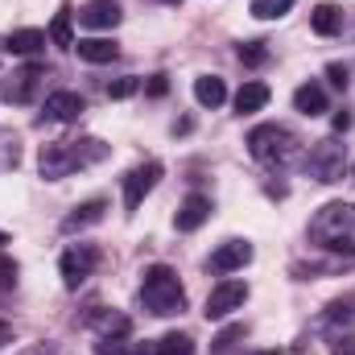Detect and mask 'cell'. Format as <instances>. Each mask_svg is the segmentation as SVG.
Segmentation results:
<instances>
[{
    "label": "cell",
    "instance_id": "1",
    "mask_svg": "<svg viewBox=\"0 0 355 355\" xmlns=\"http://www.w3.org/2000/svg\"><path fill=\"white\" fill-rule=\"evenodd\" d=\"M112 153V145H103L99 137H79V141H54L42 149L37 157V170L46 182H58V178H71L75 170H87V166H99L103 157Z\"/></svg>",
    "mask_w": 355,
    "mask_h": 355
},
{
    "label": "cell",
    "instance_id": "2",
    "mask_svg": "<svg viewBox=\"0 0 355 355\" xmlns=\"http://www.w3.org/2000/svg\"><path fill=\"white\" fill-rule=\"evenodd\" d=\"M310 240L327 252H339L343 265H355V202H327L310 219Z\"/></svg>",
    "mask_w": 355,
    "mask_h": 355
},
{
    "label": "cell",
    "instance_id": "3",
    "mask_svg": "<svg viewBox=\"0 0 355 355\" xmlns=\"http://www.w3.org/2000/svg\"><path fill=\"white\" fill-rule=\"evenodd\" d=\"M248 153L268 170H289V166L302 162V141L285 124H261V128L248 132Z\"/></svg>",
    "mask_w": 355,
    "mask_h": 355
},
{
    "label": "cell",
    "instance_id": "4",
    "mask_svg": "<svg viewBox=\"0 0 355 355\" xmlns=\"http://www.w3.org/2000/svg\"><path fill=\"white\" fill-rule=\"evenodd\" d=\"M141 306L157 318H170L186 310V289L178 281V272L170 265H153L145 268V281H141Z\"/></svg>",
    "mask_w": 355,
    "mask_h": 355
},
{
    "label": "cell",
    "instance_id": "5",
    "mask_svg": "<svg viewBox=\"0 0 355 355\" xmlns=\"http://www.w3.org/2000/svg\"><path fill=\"white\" fill-rule=\"evenodd\" d=\"M306 170H310V178H318V182H339L343 170H347V149H343L335 137H327V141H318V145L310 149Z\"/></svg>",
    "mask_w": 355,
    "mask_h": 355
},
{
    "label": "cell",
    "instance_id": "6",
    "mask_svg": "<svg viewBox=\"0 0 355 355\" xmlns=\"http://www.w3.org/2000/svg\"><path fill=\"white\" fill-rule=\"evenodd\" d=\"M95 265H99V248H95V244H75V248H67L62 261H58L62 285H67V289H79L91 272H95Z\"/></svg>",
    "mask_w": 355,
    "mask_h": 355
},
{
    "label": "cell",
    "instance_id": "7",
    "mask_svg": "<svg viewBox=\"0 0 355 355\" xmlns=\"http://www.w3.org/2000/svg\"><path fill=\"white\" fill-rule=\"evenodd\" d=\"M244 302H248V285H244V281H219V285L211 289L202 314H207V318H227V314L244 310Z\"/></svg>",
    "mask_w": 355,
    "mask_h": 355
},
{
    "label": "cell",
    "instance_id": "8",
    "mask_svg": "<svg viewBox=\"0 0 355 355\" xmlns=\"http://www.w3.org/2000/svg\"><path fill=\"white\" fill-rule=\"evenodd\" d=\"M157 178H162V162H145V166L128 170L124 174V211H137L141 198L157 186Z\"/></svg>",
    "mask_w": 355,
    "mask_h": 355
},
{
    "label": "cell",
    "instance_id": "9",
    "mask_svg": "<svg viewBox=\"0 0 355 355\" xmlns=\"http://www.w3.org/2000/svg\"><path fill=\"white\" fill-rule=\"evenodd\" d=\"M37 87H42V67L29 62V67L12 71V75L4 79V99H12V103H29V99L37 95Z\"/></svg>",
    "mask_w": 355,
    "mask_h": 355
},
{
    "label": "cell",
    "instance_id": "10",
    "mask_svg": "<svg viewBox=\"0 0 355 355\" xmlns=\"http://www.w3.org/2000/svg\"><path fill=\"white\" fill-rule=\"evenodd\" d=\"M248 261H252V244H248V240H227V244H219V248L211 252L207 268H211V272H236V268H244Z\"/></svg>",
    "mask_w": 355,
    "mask_h": 355
},
{
    "label": "cell",
    "instance_id": "11",
    "mask_svg": "<svg viewBox=\"0 0 355 355\" xmlns=\"http://www.w3.org/2000/svg\"><path fill=\"white\" fill-rule=\"evenodd\" d=\"M87 112V99L79 91H54L46 95V120H58V124H71Z\"/></svg>",
    "mask_w": 355,
    "mask_h": 355
},
{
    "label": "cell",
    "instance_id": "12",
    "mask_svg": "<svg viewBox=\"0 0 355 355\" xmlns=\"http://www.w3.org/2000/svg\"><path fill=\"white\" fill-rule=\"evenodd\" d=\"M207 219H211V198H207V194H190V198L178 207L174 227H178V232H198Z\"/></svg>",
    "mask_w": 355,
    "mask_h": 355
},
{
    "label": "cell",
    "instance_id": "13",
    "mask_svg": "<svg viewBox=\"0 0 355 355\" xmlns=\"http://www.w3.org/2000/svg\"><path fill=\"white\" fill-rule=\"evenodd\" d=\"M79 25H87V29H112V25H120V4L116 0H87L79 8Z\"/></svg>",
    "mask_w": 355,
    "mask_h": 355
},
{
    "label": "cell",
    "instance_id": "14",
    "mask_svg": "<svg viewBox=\"0 0 355 355\" xmlns=\"http://www.w3.org/2000/svg\"><path fill=\"white\" fill-rule=\"evenodd\" d=\"M103 215H107V202L103 198H91V202H79L67 219H62V232L67 236H75V232H83V227H95V223H103Z\"/></svg>",
    "mask_w": 355,
    "mask_h": 355
},
{
    "label": "cell",
    "instance_id": "15",
    "mask_svg": "<svg viewBox=\"0 0 355 355\" xmlns=\"http://www.w3.org/2000/svg\"><path fill=\"white\" fill-rule=\"evenodd\" d=\"M87 327L103 331V339H124V335L132 331V322H128L124 314H116V310H103V306H95V310L87 314Z\"/></svg>",
    "mask_w": 355,
    "mask_h": 355
},
{
    "label": "cell",
    "instance_id": "16",
    "mask_svg": "<svg viewBox=\"0 0 355 355\" xmlns=\"http://www.w3.org/2000/svg\"><path fill=\"white\" fill-rule=\"evenodd\" d=\"M293 107L302 112V116H322L327 112V87L322 83H302V87L293 91Z\"/></svg>",
    "mask_w": 355,
    "mask_h": 355
},
{
    "label": "cell",
    "instance_id": "17",
    "mask_svg": "<svg viewBox=\"0 0 355 355\" xmlns=\"http://www.w3.org/2000/svg\"><path fill=\"white\" fill-rule=\"evenodd\" d=\"M310 29L322 33V37H335V33L343 29V8H339V4H314V12H310Z\"/></svg>",
    "mask_w": 355,
    "mask_h": 355
},
{
    "label": "cell",
    "instance_id": "18",
    "mask_svg": "<svg viewBox=\"0 0 355 355\" xmlns=\"http://www.w3.org/2000/svg\"><path fill=\"white\" fill-rule=\"evenodd\" d=\"M46 42H50V33H42V29H17L8 37V50L21 54V58H37L46 50Z\"/></svg>",
    "mask_w": 355,
    "mask_h": 355
},
{
    "label": "cell",
    "instance_id": "19",
    "mask_svg": "<svg viewBox=\"0 0 355 355\" xmlns=\"http://www.w3.org/2000/svg\"><path fill=\"white\" fill-rule=\"evenodd\" d=\"M75 50H79V58L91 62V67H99V62H112L120 50H116V42H107V37H83V42H75Z\"/></svg>",
    "mask_w": 355,
    "mask_h": 355
},
{
    "label": "cell",
    "instance_id": "20",
    "mask_svg": "<svg viewBox=\"0 0 355 355\" xmlns=\"http://www.w3.org/2000/svg\"><path fill=\"white\" fill-rule=\"evenodd\" d=\"M265 103H268V87L265 83H257V79L236 91V112H240V116H252V112H261Z\"/></svg>",
    "mask_w": 355,
    "mask_h": 355
},
{
    "label": "cell",
    "instance_id": "21",
    "mask_svg": "<svg viewBox=\"0 0 355 355\" xmlns=\"http://www.w3.org/2000/svg\"><path fill=\"white\" fill-rule=\"evenodd\" d=\"M194 99H198L202 107H219V103L227 99L223 79H219V75H202V79H194Z\"/></svg>",
    "mask_w": 355,
    "mask_h": 355
},
{
    "label": "cell",
    "instance_id": "22",
    "mask_svg": "<svg viewBox=\"0 0 355 355\" xmlns=\"http://www.w3.org/2000/svg\"><path fill=\"white\" fill-rule=\"evenodd\" d=\"M153 355H194V339L182 335V331H170L153 343Z\"/></svg>",
    "mask_w": 355,
    "mask_h": 355
},
{
    "label": "cell",
    "instance_id": "23",
    "mask_svg": "<svg viewBox=\"0 0 355 355\" xmlns=\"http://www.w3.org/2000/svg\"><path fill=\"white\" fill-rule=\"evenodd\" d=\"M50 42L54 46H62V50H75V33H71V8L62 4L58 8V17L50 21Z\"/></svg>",
    "mask_w": 355,
    "mask_h": 355
},
{
    "label": "cell",
    "instance_id": "24",
    "mask_svg": "<svg viewBox=\"0 0 355 355\" xmlns=\"http://www.w3.org/2000/svg\"><path fill=\"white\" fill-rule=\"evenodd\" d=\"M244 335H248V331H244V322H232L227 331H219V335H215V343H211V355H232V352H236V343H240Z\"/></svg>",
    "mask_w": 355,
    "mask_h": 355
},
{
    "label": "cell",
    "instance_id": "25",
    "mask_svg": "<svg viewBox=\"0 0 355 355\" xmlns=\"http://www.w3.org/2000/svg\"><path fill=\"white\" fill-rule=\"evenodd\" d=\"M17 162H21V141L0 128V170H17Z\"/></svg>",
    "mask_w": 355,
    "mask_h": 355
},
{
    "label": "cell",
    "instance_id": "26",
    "mask_svg": "<svg viewBox=\"0 0 355 355\" xmlns=\"http://www.w3.org/2000/svg\"><path fill=\"white\" fill-rule=\"evenodd\" d=\"M289 8H293V0H252V17H261V21H277Z\"/></svg>",
    "mask_w": 355,
    "mask_h": 355
},
{
    "label": "cell",
    "instance_id": "27",
    "mask_svg": "<svg viewBox=\"0 0 355 355\" xmlns=\"http://www.w3.org/2000/svg\"><path fill=\"white\" fill-rule=\"evenodd\" d=\"M327 322H331V327H339V322L347 327V322H355V297L331 302V306H327Z\"/></svg>",
    "mask_w": 355,
    "mask_h": 355
},
{
    "label": "cell",
    "instance_id": "28",
    "mask_svg": "<svg viewBox=\"0 0 355 355\" xmlns=\"http://www.w3.org/2000/svg\"><path fill=\"white\" fill-rule=\"evenodd\" d=\"M236 54H240V62H244V67H265V62H268L265 42H244V46H240Z\"/></svg>",
    "mask_w": 355,
    "mask_h": 355
},
{
    "label": "cell",
    "instance_id": "29",
    "mask_svg": "<svg viewBox=\"0 0 355 355\" xmlns=\"http://www.w3.org/2000/svg\"><path fill=\"white\" fill-rule=\"evenodd\" d=\"M141 91V79H132V75H124V79H116V83H107V99H128V95H137Z\"/></svg>",
    "mask_w": 355,
    "mask_h": 355
},
{
    "label": "cell",
    "instance_id": "30",
    "mask_svg": "<svg viewBox=\"0 0 355 355\" xmlns=\"http://www.w3.org/2000/svg\"><path fill=\"white\" fill-rule=\"evenodd\" d=\"M12 289H17V261L0 257V297H4V293H12Z\"/></svg>",
    "mask_w": 355,
    "mask_h": 355
},
{
    "label": "cell",
    "instance_id": "31",
    "mask_svg": "<svg viewBox=\"0 0 355 355\" xmlns=\"http://www.w3.org/2000/svg\"><path fill=\"white\" fill-rule=\"evenodd\" d=\"M327 79H331V87H339V91H347V83H352L343 62H331V67H327Z\"/></svg>",
    "mask_w": 355,
    "mask_h": 355
},
{
    "label": "cell",
    "instance_id": "32",
    "mask_svg": "<svg viewBox=\"0 0 355 355\" xmlns=\"http://www.w3.org/2000/svg\"><path fill=\"white\" fill-rule=\"evenodd\" d=\"M331 355H355V335H335Z\"/></svg>",
    "mask_w": 355,
    "mask_h": 355
},
{
    "label": "cell",
    "instance_id": "33",
    "mask_svg": "<svg viewBox=\"0 0 355 355\" xmlns=\"http://www.w3.org/2000/svg\"><path fill=\"white\" fill-rule=\"evenodd\" d=\"M166 91H170L166 75H153V79H149V95H166Z\"/></svg>",
    "mask_w": 355,
    "mask_h": 355
},
{
    "label": "cell",
    "instance_id": "34",
    "mask_svg": "<svg viewBox=\"0 0 355 355\" xmlns=\"http://www.w3.org/2000/svg\"><path fill=\"white\" fill-rule=\"evenodd\" d=\"M352 128V116L347 112H335V132H347Z\"/></svg>",
    "mask_w": 355,
    "mask_h": 355
},
{
    "label": "cell",
    "instance_id": "35",
    "mask_svg": "<svg viewBox=\"0 0 355 355\" xmlns=\"http://www.w3.org/2000/svg\"><path fill=\"white\" fill-rule=\"evenodd\" d=\"M4 343H12V327H8V322H0V347H4Z\"/></svg>",
    "mask_w": 355,
    "mask_h": 355
},
{
    "label": "cell",
    "instance_id": "36",
    "mask_svg": "<svg viewBox=\"0 0 355 355\" xmlns=\"http://www.w3.org/2000/svg\"><path fill=\"white\" fill-rule=\"evenodd\" d=\"M17 355H50V347H42V343H37V347H25V352H17Z\"/></svg>",
    "mask_w": 355,
    "mask_h": 355
},
{
    "label": "cell",
    "instance_id": "37",
    "mask_svg": "<svg viewBox=\"0 0 355 355\" xmlns=\"http://www.w3.org/2000/svg\"><path fill=\"white\" fill-rule=\"evenodd\" d=\"M166 4H182V0H166Z\"/></svg>",
    "mask_w": 355,
    "mask_h": 355
},
{
    "label": "cell",
    "instance_id": "38",
    "mask_svg": "<svg viewBox=\"0 0 355 355\" xmlns=\"http://www.w3.org/2000/svg\"><path fill=\"white\" fill-rule=\"evenodd\" d=\"M352 182H355V166H352Z\"/></svg>",
    "mask_w": 355,
    "mask_h": 355
},
{
    "label": "cell",
    "instance_id": "39",
    "mask_svg": "<svg viewBox=\"0 0 355 355\" xmlns=\"http://www.w3.org/2000/svg\"><path fill=\"white\" fill-rule=\"evenodd\" d=\"M265 355H272V352H265Z\"/></svg>",
    "mask_w": 355,
    "mask_h": 355
}]
</instances>
